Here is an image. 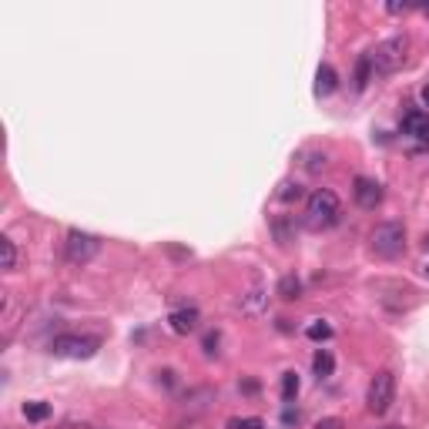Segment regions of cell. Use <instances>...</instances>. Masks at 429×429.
Instances as JSON below:
<instances>
[{
	"label": "cell",
	"instance_id": "d4e9b609",
	"mask_svg": "<svg viewBox=\"0 0 429 429\" xmlns=\"http://www.w3.org/2000/svg\"><path fill=\"white\" fill-rule=\"evenodd\" d=\"M419 98H423V104H426V108H429V84H426V88H423V91H419Z\"/></svg>",
	"mask_w": 429,
	"mask_h": 429
},
{
	"label": "cell",
	"instance_id": "9a60e30c",
	"mask_svg": "<svg viewBox=\"0 0 429 429\" xmlns=\"http://www.w3.org/2000/svg\"><path fill=\"white\" fill-rule=\"evenodd\" d=\"M0 258H4V272H13L17 268V245H13V239H0Z\"/></svg>",
	"mask_w": 429,
	"mask_h": 429
},
{
	"label": "cell",
	"instance_id": "277c9868",
	"mask_svg": "<svg viewBox=\"0 0 429 429\" xmlns=\"http://www.w3.org/2000/svg\"><path fill=\"white\" fill-rule=\"evenodd\" d=\"M392 403H396V376H392L389 369H382V372H376L372 382H369L366 406H369L372 416H386L392 409Z\"/></svg>",
	"mask_w": 429,
	"mask_h": 429
},
{
	"label": "cell",
	"instance_id": "4fadbf2b",
	"mask_svg": "<svg viewBox=\"0 0 429 429\" xmlns=\"http://www.w3.org/2000/svg\"><path fill=\"white\" fill-rule=\"evenodd\" d=\"M376 77V71H372V57L369 54H362L359 61H355V91H362Z\"/></svg>",
	"mask_w": 429,
	"mask_h": 429
},
{
	"label": "cell",
	"instance_id": "30bf717a",
	"mask_svg": "<svg viewBox=\"0 0 429 429\" xmlns=\"http://www.w3.org/2000/svg\"><path fill=\"white\" fill-rule=\"evenodd\" d=\"M336 88H339L336 67H332V64H319V71H316V94H319V98H328Z\"/></svg>",
	"mask_w": 429,
	"mask_h": 429
},
{
	"label": "cell",
	"instance_id": "2e32d148",
	"mask_svg": "<svg viewBox=\"0 0 429 429\" xmlns=\"http://www.w3.org/2000/svg\"><path fill=\"white\" fill-rule=\"evenodd\" d=\"M305 336H309L312 342H328V339H332V326L319 319V322H312V326L305 328Z\"/></svg>",
	"mask_w": 429,
	"mask_h": 429
},
{
	"label": "cell",
	"instance_id": "484cf974",
	"mask_svg": "<svg viewBox=\"0 0 429 429\" xmlns=\"http://www.w3.org/2000/svg\"><path fill=\"white\" fill-rule=\"evenodd\" d=\"M386 429H403V426H386Z\"/></svg>",
	"mask_w": 429,
	"mask_h": 429
},
{
	"label": "cell",
	"instance_id": "7a4b0ae2",
	"mask_svg": "<svg viewBox=\"0 0 429 429\" xmlns=\"http://www.w3.org/2000/svg\"><path fill=\"white\" fill-rule=\"evenodd\" d=\"M406 54H409V38L406 34H396V38L382 40L376 51H369V57H372V71L376 74H396L399 67L406 64Z\"/></svg>",
	"mask_w": 429,
	"mask_h": 429
},
{
	"label": "cell",
	"instance_id": "83f0119b",
	"mask_svg": "<svg viewBox=\"0 0 429 429\" xmlns=\"http://www.w3.org/2000/svg\"><path fill=\"white\" fill-rule=\"evenodd\" d=\"M426 275H429V265H426Z\"/></svg>",
	"mask_w": 429,
	"mask_h": 429
},
{
	"label": "cell",
	"instance_id": "7c38bea8",
	"mask_svg": "<svg viewBox=\"0 0 429 429\" xmlns=\"http://www.w3.org/2000/svg\"><path fill=\"white\" fill-rule=\"evenodd\" d=\"M278 299H285V302H295V299H302V282L295 275H282L278 278Z\"/></svg>",
	"mask_w": 429,
	"mask_h": 429
},
{
	"label": "cell",
	"instance_id": "7402d4cb",
	"mask_svg": "<svg viewBox=\"0 0 429 429\" xmlns=\"http://www.w3.org/2000/svg\"><path fill=\"white\" fill-rule=\"evenodd\" d=\"M218 342H222V336L218 332H208L205 336V355H218Z\"/></svg>",
	"mask_w": 429,
	"mask_h": 429
},
{
	"label": "cell",
	"instance_id": "ac0fdd59",
	"mask_svg": "<svg viewBox=\"0 0 429 429\" xmlns=\"http://www.w3.org/2000/svg\"><path fill=\"white\" fill-rule=\"evenodd\" d=\"M24 416L30 419V423H44V419L51 416V406H47V403H27L24 406Z\"/></svg>",
	"mask_w": 429,
	"mask_h": 429
},
{
	"label": "cell",
	"instance_id": "52a82bcc",
	"mask_svg": "<svg viewBox=\"0 0 429 429\" xmlns=\"http://www.w3.org/2000/svg\"><path fill=\"white\" fill-rule=\"evenodd\" d=\"M353 198H355V205H359V208L376 212L379 205H382V185H379L376 178H355Z\"/></svg>",
	"mask_w": 429,
	"mask_h": 429
},
{
	"label": "cell",
	"instance_id": "5b68a950",
	"mask_svg": "<svg viewBox=\"0 0 429 429\" xmlns=\"http://www.w3.org/2000/svg\"><path fill=\"white\" fill-rule=\"evenodd\" d=\"M64 252H67V262L88 265L91 258L101 252V239L91 235V231H77V228H71V231H67V241H64Z\"/></svg>",
	"mask_w": 429,
	"mask_h": 429
},
{
	"label": "cell",
	"instance_id": "d6986e66",
	"mask_svg": "<svg viewBox=\"0 0 429 429\" xmlns=\"http://www.w3.org/2000/svg\"><path fill=\"white\" fill-rule=\"evenodd\" d=\"M272 231H275L278 245H289L292 241V222L289 218H275V222H272Z\"/></svg>",
	"mask_w": 429,
	"mask_h": 429
},
{
	"label": "cell",
	"instance_id": "9c48e42d",
	"mask_svg": "<svg viewBox=\"0 0 429 429\" xmlns=\"http://www.w3.org/2000/svg\"><path fill=\"white\" fill-rule=\"evenodd\" d=\"M403 135L419 141H429V114L426 111H409L403 118Z\"/></svg>",
	"mask_w": 429,
	"mask_h": 429
},
{
	"label": "cell",
	"instance_id": "e0dca14e",
	"mask_svg": "<svg viewBox=\"0 0 429 429\" xmlns=\"http://www.w3.org/2000/svg\"><path fill=\"white\" fill-rule=\"evenodd\" d=\"M299 386H302V382H299V376H295V372H285V376H282V399H285V403H292V399L299 396Z\"/></svg>",
	"mask_w": 429,
	"mask_h": 429
},
{
	"label": "cell",
	"instance_id": "4316f807",
	"mask_svg": "<svg viewBox=\"0 0 429 429\" xmlns=\"http://www.w3.org/2000/svg\"><path fill=\"white\" fill-rule=\"evenodd\" d=\"M426 248H429V235H426Z\"/></svg>",
	"mask_w": 429,
	"mask_h": 429
},
{
	"label": "cell",
	"instance_id": "f1b7e54d",
	"mask_svg": "<svg viewBox=\"0 0 429 429\" xmlns=\"http://www.w3.org/2000/svg\"><path fill=\"white\" fill-rule=\"evenodd\" d=\"M426 17H429V7H426Z\"/></svg>",
	"mask_w": 429,
	"mask_h": 429
},
{
	"label": "cell",
	"instance_id": "603a6c76",
	"mask_svg": "<svg viewBox=\"0 0 429 429\" xmlns=\"http://www.w3.org/2000/svg\"><path fill=\"white\" fill-rule=\"evenodd\" d=\"M342 426H345V423H342L339 416H326V419H319L312 429H342Z\"/></svg>",
	"mask_w": 429,
	"mask_h": 429
},
{
	"label": "cell",
	"instance_id": "5bb4252c",
	"mask_svg": "<svg viewBox=\"0 0 429 429\" xmlns=\"http://www.w3.org/2000/svg\"><path fill=\"white\" fill-rule=\"evenodd\" d=\"M312 369H316L319 379H328L332 372H336V359H332V353L328 349H319L316 359H312Z\"/></svg>",
	"mask_w": 429,
	"mask_h": 429
},
{
	"label": "cell",
	"instance_id": "6da1fadb",
	"mask_svg": "<svg viewBox=\"0 0 429 429\" xmlns=\"http://www.w3.org/2000/svg\"><path fill=\"white\" fill-rule=\"evenodd\" d=\"M369 248L379 258H399L406 252V225L403 222H382L369 231Z\"/></svg>",
	"mask_w": 429,
	"mask_h": 429
},
{
	"label": "cell",
	"instance_id": "ffe728a7",
	"mask_svg": "<svg viewBox=\"0 0 429 429\" xmlns=\"http://www.w3.org/2000/svg\"><path fill=\"white\" fill-rule=\"evenodd\" d=\"M302 195H305V188L299 185V181H285L282 191H278V198H282V202H299Z\"/></svg>",
	"mask_w": 429,
	"mask_h": 429
},
{
	"label": "cell",
	"instance_id": "3957f363",
	"mask_svg": "<svg viewBox=\"0 0 429 429\" xmlns=\"http://www.w3.org/2000/svg\"><path fill=\"white\" fill-rule=\"evenodd\" d=\"M339 195L332 188H316L312 195H309V208H305V214H309V228H328L339 222Z\"/></svg>",
	"mask_w": 429,
	"mask_h": 429
},
{
	"label": "cell",
	"instance_id": "cb8c5ba5",
	"mask_svg": "<svg viewBox=\"0 0 429 429\" xmlns=\"http://www.w3.org/2000/svg\"><path fill=\"white\" fill-rule=\"evenodd\" d=\"M386 11H389V13H406V11H409V4H389Z\"/></svg>",
	"mask_w": 429,
	"mask_h": 429
},
{
	"label": "cell",
	"instance_id": "44dd1931",
	"mask_svg": "<svg viewBox=\"0 0 429 429\" xmlns=\"http://www.w3.org/2000/svg\"><path fill=\"white\" fill-rule=\"evenodd\" d=\"M228 429H265V423L258 416H235L228 419Z\"/></svg>",
	"mask_w": 429,
	"mask_h": 429
},
{
	"label": "cell",
	"instance_id": "8fae6325",
	"mask_svg": "<svg viewBox=\"0 0 429 429\" xmlns=\"http://www.w3.org/2000/svg\"><path fill=\"white\" fill-rule=\"evenodd\" d=\"M265 302H268L265 289H252L248 295H241V299H239V309L245 312V316H258V312L265 309Z\"/></svg>",
	"mask_w": 429,
	"mask_h": 429
},
{
	"label": "cell",
	"instance_id": "ba28073f",
	"mask_svg": "<svg viewBox=\"0 0 429 429\" xmlns=\"http://www.w3.org/2000/svg\"><path fill=\"white\" fill-rule=\"evenodd\" d=\"M168 322H171V328H175L178 336H188V332H195L198 328V322H202V316H198V309H175L171 316H168Z\"/></svg>",
	"mask_w": 429,
	"mask_h": 429
},
{
	"label": "cell",
	"instance_id": "8992f818",
	"mask_svg": "<svg viewBox=\"0 0 429 429\" xmlns=\"http://www.w3.org/2000/svg\"><path fill=\"white\" fill-rule=\"evenodd\" d=\"M51 353L57 359H91L98 353V339H91V336H54Z\"/></svg>",
	"mask_w": 429,
	"mask_h": 429
}]
</instances>
